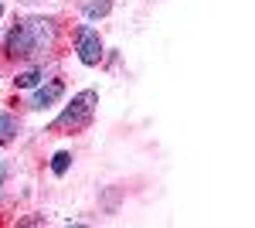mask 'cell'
<instances>
[{
  "label": "cell",
  "mask_w": 255,
  "mask_h": 228,
  "mask_svg": "<svg viewBox=\"0 0 255 228\" xmlns=\"http://www.w3.org/2000/svg\"><path fill=\"white\" fill-rule=\"evenodd\" d=\"M51 41H55V27H51V20L34 17V20L17 24V27L7 34V51H10V58H27L31 51L48 48Z\"/></svg>",
  "instance_id": "1"
},
{
  "label": "cell",
  "mask_w": 255,
  "mask_h": 228,
  "mask_svg": "<svg viewBox=\"0 0 255 228\" xmlns=\"http://www.w3.org/2000/svg\"><path fill=\"white\" fill-rule=\"evenodd\" d=\"M96 102H99V95L92 92V89H85V92H79L75 99H72V106L65 109V113L58 116V123L55 126H85L89 119H92V109H96Z\"/></svg>",
  "instance_id": "2"
},
{
  "label": "cell",
  "mask_w": 255,
  "mask_h": 228,
  "mask_svg": "<svg viewBox=\"0 0 255 228\" xmlns=\"http://www.w3.org/2000/svg\"><path fill=\"white\" fill-rule=\"evenodd\" d=\"M75 48H79V58L85 65H99V61H102V38H99L92 27H79Z\"/></svg>",
  "instance_id": "3"
},
{
  "label": "cell",
  "mask_w": 255,
  "mask_h": 228,
  "mask_svg": "<svg viewBox=\"0 0 255 228\" xmlns=\"http://www.w3.org/2000/svg\"><path fill=\"white\" fill-rule=\"evenodd\" d=\"M61 92H65V85L61 82H48V85H41L38 92H34V99H31V106L34 109H44V106H55L61 99Z\"/></svg>",
  "instance_id": "4"
},
{
  "label": "cell",
  "mask_w": 255,
  "mask_h": 228,
  "mask_svg": "<svg viewBox=\"0 0 255 228\" xmlns=\"http://www.w3.org/2000/svg\"><path fill=\"white\" fill-rule=\"evenodd\" d=\"M17 133V119L14 116H0V143H10Z\"/></svg>",
  "instance_id": "5"
},
{
  "label": "cell",
  "mask_w": 255,
  "mask_h": 228,
  "mask_svg": "<svg viewBox=\"0 0 255 228\" xmlns=\"http://www.w3.org/2000/svg\"><path fill=\"white\" fill-rule=\"evenodd\" d=\"M109 7H113L109 0H89V3H85V17H106Z\"/></svg>",
  "instance_id": "6"
},
{
  "label": "cell",
  "mask_w": 255,
  "mask_h": 228,
  "mask_svg": "<svg viewBox=\"0 0 255 228\" xmlns=\"http://www.w3.org/2000/svg\"><path fill=\"white\" fill-rule=\"evenodd\" d=\"M38 78H41V72H38V68H31V72H24V75H17L14 82H17L20 89H31V85H38Z\"/></svg>",
  "instance_id": "7"
},
{
  "label": "cell",
  "mask_w": 255,
  "mask_h": 228,
  "mask_svg": "<svg viewBox=\"0 0 255 228\" xmlns=\"http://www.w3.org/2000/svg\"><path fill=\"white\" fill-rule=\"evenodd\" d=\"M68 164H72V157H68V153H55L51 171H55V174H65V171H68Z\"/></svg>",
  "instance_id": "8"
},
{
  "label": "cell",
  "mask_w": 255,
  "mask_h": 228,
  "mask_svg": "<svg viewBox=\"0 0 255 228\" xmlns=\"http://www.w3.org/2000/svg\"><path fill=\"white\" fill-rule=\"evenodd\" d=\"M3 181H7V164L0 160V188H3Z\"/></svg>",
  "instance_id": "9"
},
{
  "label": "cell",
  "mask_w": 255,
  "mask_h": 228,
  "mask_svg": "<svg viewBox=\"0 0 255 228\" xmlns=\"http://www.w3.org/2000/svg\"><path fill=\"white\" fill-rule=\"evenodd\" d=\"M0 14H3V3H0Z\"/></svg>",
  "instance_id": "10"
}]
</instances>
